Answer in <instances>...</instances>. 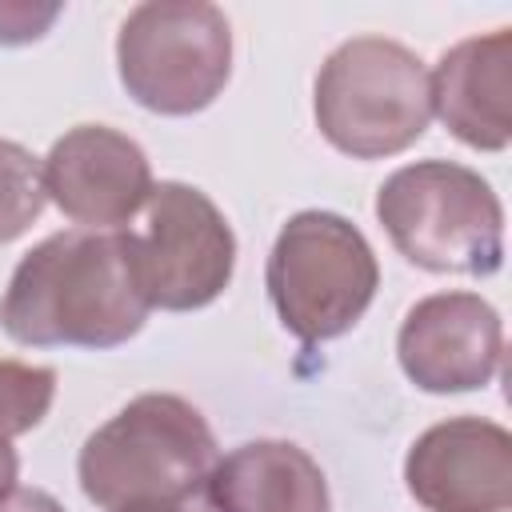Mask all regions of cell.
<instances>
[{
  "mask_svg": "<svg viewBox=\"0 0 512 512\" xmlns=\"http://www.w3.org/2000/svg\"><path fill=\"white\" fill-rule=\"evenodd\" d=\"M312 112L336 152L352 160L396 156L432 120L428 68L388 36H352L320 64Z\"/></svg>",
  "mask_w": 512,
  "mask_h": 512,
  "instance_id": "obj_4",
  "label": "cell"
},
{
  "mask_svg": "<svg viewBox=\"0 0 512 512\" xmlns=\"http://www.w3.org/2000/svg\"><path fill=\"white\" fill-rule=\"evenodd\" d=\"M0 512H64V508L44 488H20V484H12L8 492H0Z\"/></svg>",
  "mask_w": 512,
  "mask_h": 512,
  "instance_id": "obj_16",
  "label": "cell"
},
{
  "mask_svg": "<svg viewBox=\"0 0 512 512\" xmlns=\"http://www.w3.org/2000/svg\"><path fill=\"white\" fill-rule=\"evenodd\" d=\"M404 484L424 512H508L512 436L480 416L440 420L408 448Z\"/></svg>",
  "mask_w": 512,
  "mask_h": 512,
  "instance_id": "obj_10",
  "label": "cell"
},
{
  "mask_svg": "<svg viewBox=\"0 0 512 512\" xmlns=\"http://www.w3.org/2000/svg\"><path fill=\"white\" fill-rule=\"evenodd\" d=\"M432 116L468 148L504 152L512 140V32L496 28L452 44L428 72Z\"/></svg>",
  "mask_w": 512,
  "mask_h": 512,
  "instance_id": "obj_11",
  "label": "cell"
},
{
  "mask_svg": "<svg viewBox=\"0 0 512 512\" xmlns=\"http://www.w3.org/2000/svg\"><path fill=\"white\" fill-rule=\"evenodd\" d=\"M212 512H332L320 464L292 440H252L220 456L204 480Z\"/></svg>",
  "mask_w": 512,
  "mask_h": 512,
  "instance_id": "obj_12",
  "label": "cell"
},
{
  "mask_svg": "<svg viewBox=\"0 0 512 512\" xmlns=\"http://www.w3.org/2000/svg\"><path fill=\"white\" fill-rule=\"evenodd\" d=\"M148 312L128 228H68L20 256L0 300V328L24 348H116L144 328Z\"/></svg>",
  "mask_w": 512,
  "mask_h": 512,
  "instance_id": "obj_1",
  "label": "cell"
},
{
  "mask_svg": "<svg viewBox=\"0 0 512 512\" xmlns=\"http://www.w3.org/2000/svg\"><path fill=\"white\" fill-rule=\"evenodd\" d=\"M48 200L80 228L116 232L152 196V168L144 148L108 128L80 124L68 128L40 160Z\"/></svg>",
  "mask_w": 512,
  "mask_h": 512,
  "instance_id": "obj_9",
  "label": "cell"
},
{
  "mask_svg": "<svg viewBox=\"0 0 512 512\" xmlns=\"http://www.w3.org/2000/svg\"><path fill=\"white\" fill-rule=\"evenodd\" d=\"M116 512H188L184 504H128V508H116Z\"/></svg>",
  "mask_w": 512,
  "mask_h": 512,
  "instance_id": "obj_17",
  "label": "cell"
},
{
  "mask_svg": "<svg viewBox=\"0 0 512 512\" xmlns=\"http://www.w3.org/2000/svg\"><path fill=\"white\" fill-rule=\"evenodd\" d=\"M128 252L148 308L164 312L212 304L236 268V236L224 212L184 180L152 184L144 228H128Z\"/></svg>",
  "mask_w": 512,
  "mask_h": 512,
  "instance_id": "obj_7",
  "label": "cell"
},
{
  "mask_svg": "<svg viewBox=\"0 0 512 512\" xmlns=\"http://www.w3.org/2000/svg\"><path fill=\"white\" fill-rule=\"evenodd\" d=\"M264 284L280 324L304 344H324L368 312L380 288V264L352 220L308 208L280 228Z\"/></svg>",
  "mask_w": 512,
  "mask_h": 512,
  "instance_id": "obj_5",
  "label": "cell"
},
{
  "mask_svg": "<svg viewBox=\"0 0 512 512\" xmlns=\"http://www.w3.org/2000/svg\"><path fill=\"white\" fill-rule=\"evenodd\" d=\"M376 216L396 252L424 272L492 276L504 264L500 196L456 160L396 168L376 192Z\"/></svg>",
  "mask_w": 512,
  "mask_h": 512,
  "instance_id": "obj_3",
  "label": "cell"
},
{
  "mask_svg": "<svg viewBox=\"0 0 512 512\" xmlns=\"http://www.w3.org/2000/svg\"><path fill=\"white\" fill-rule=\"evenodd\" d=\"M116 68L128 96L160 116L208 108L232 76V28L204 0H148L116 36Z\"/></svg>",
  "mask_w": 512,
  "mask_h": 512,
  "instance_id": "obj_6",
  "label": "cell"
},
{
  "mask_svg": "<svg viewBox=\"0 0 512 512\" xmlns=\"http://www.w3.org/2000/svg\"><path fill=\"white\" fill-rule=\"evenodd\" d=\"M56 400V372L44 364L0 360V440L32 432Z\"/></svg>",
  "mask_w": 512,
  "mask_h": 512,
  "instance_id": "obj_14",
  "label": "cell"
},
{
  "mask_svg": "<svg viewBox=\"0 0 512 512\" xmlns=\"http://www.w3.org/2000/svg\"><path fill=\"white\" fill-rule=\"evenodd\" d=\"M216 460V436L200 408L172 392H144L84 440L76 476L96 508L116 512L152 500L184 504Z\"/></svg>",
  "mask_w": 512,
  "mask_h": 512,
  "instance_id": "obj_2",
  "label": "cell"
},
{
  "mask_svg": "<svg viewBox=\"0 0 512 512\" xmlns=\"http://www.w3.org/2000/svg\"><path fill=\"white\" fill-rule=\"evenodd\" d=\"M44 200L40 160L16 140H0V244L24 236L44 212Z\"/></svg>",
  "mask_w": 512,
  "mask_h": 512,
  "instance_id": "obj_13",
  "label": "cell"
},
{
  "mask_svg": "<svg viewBox=\"0 0 512 512\" xmlns=\"http://www.w3.org/2000/svg\"><path fill=\"white\" fill-rule=\"evenodd\" d=\"M60 16V4H0V44H28L48 32V24Z\"/></svg>",
  "mask_w": 512,
  "mask_h": 512,
  "instance_id": "obj_15",
  "label": "cell"
},
{
  "mask_svg": "<svg viewBox=\"0 0 512 512\" xmlns=\"http://www.w3.org/2000/svg\"><path fill=\"white\" fill-rule=\"evenodd\" d=\"M504 320L476 292H436L408 308L396 360L420 392H472L500 372Z\"/></svg>",
  "mask_w": 512,
  "mask_h": 512,
  "instance_id": "obj_8",
  "label": "cell"
}]
</instances>
